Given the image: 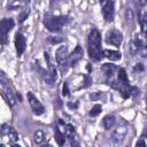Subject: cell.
<instances>
[{"label":"cell","mask_w":147,"mask_h":147,"mask_svg":"<svg viewBox=\"0 0 147 147\" xmlns=\"http://www.w3.org/2000/svg\"><path fill=\"white\" fill-rule=\"evenodd\" d=\"M88 56L94 61H100L103 57L101 49V34L96 29H92L87 38Z\"/></svg>","instance_id":"1"},{"label":"cell","mask_w":147,"mask_h":147,"mask_svg":"<svg viewBox=\"0 0 147 147\" xmlns=\"http://www.w3.org/2000/svg\"><path fill=\"white\" fill-rule=\"evenodd\" d=\"M68 22L67 16H46L44 20V24L47 28V30L52 32L60 31Z\"/></svg>","instance_id":"2"},{"label":"cell","mask_w":147,"mask_h":147,"mask_svg":"<svg viewBox=\"0 0 147 147\" xmlns=\"http://www.w3.org/2000/svg\"><path fill=\"white\" fill-rule=\"evenodd\" d=\"M55 59L59 65V69L61 72H65L69 67V55H68V49L65 46H60L56 51Z\"/></svg>","instance_id":"3"},{"label":"cell","mask_w":147,"mask_h":147,"mask_svg":"<svg viewBox=\"0 0 147 147\" xmlns=\"http://www.w3.org/2000/svg\"><path fill=\"white\" fill-rule=\"evenodd\" d=\"M14 28L13 18H3L0 21V45L7 44L8 32Z\"/></svg>","instance_id":"4"},{"label":"cell","mask_w":147,"mask_h":147,"mask_svg":"<svg viewBox=\"0 0 147 147\" xmlns=\"http://www.w3.org/2000/svg\"><path fill=\"white\" fill-rule=\"evenodd\" d=\"M127 129H129L127 124H126L124 121H122V122L117 125V127L115 129V131L113 132L111 141H113L114 144H121V142L124 140V138H125V136H126V133H127Z\"/></svg>","instance_id":"5"},{"label":"cell","mask_w":147,"mask_h":147,"mask_svg":"<svg viewBox=\"0 0 147 147\" xmlns=\"http://www.w3.org/2000/svg\"><path fill=\"white\" fill-rule=\"evenodd\" d=\"M28 101H29V103H30V106H31V109H32L33 114H36V115H41V114H44V111H45L44 106L40 103V101H39L31 92H28Z\"/></svg>","instance_id":"6"},{"label":"cell","mask_w":147,"mask_h":147,"mask_svg":"<svg viewBox=\"0 0 147 147\" xmlns=\"http://www.w3.org/2000/svg\"><path fill=\"white\" fill-rule=\"evenodd\" d=\"M122 40H123V37H122V33L114 29V30H110L108 33H107V37H106V41L110 45H114L116 47H119V45L122 44Z\"/></svg>","instance_id":"7"},{"label":"cell","mask_w":147,"mask_h":147,"mask_svg":"<svg viewBox=\"0 0 147 147\" xmlns=\"http://www.w3.org/2000/svg\"><path fill=\"white\" fill-rule=\"evenodd\" d=\"M102 16L107 22H111L114 20V2L113 0H106L102 6Z\"/></svg>","instance_id":"8"},{"label":"cell","mask_w":147,"mask_h":147,"mask_svg":"<svg viewBox=\"0 0 147 147\" xmlns=\"http://www.w3.org/2000/svg\"><path fill=\"white\" fill-rule=\"evenodd\" d=\"M0 137H8V139L10 141L17 140V133H16V131L11 126H9L8 124H2L0 126Z\"/></svg>","instance_id":"9"},{"label":"cell","mask_w":147,"mask_h":147,"mask_svg":"<svg viewBox=\"0 0 147 147\" xmlns=\"http://www.w3.org/2000/svg\"><path fill=\"white\" fill-rule=\"evenodd\" d=\"M25 46H26V40H25V37L17 32L15 34V47H16V52H17V55H22L25 51Z\"/></svg>","instance_id":"10"},{"label":"cell","mask_w":147,"mask_h":147,"mask_svg":"<svg viewBox=\"0 0 147 147\" xmlns=\"http://www.w3.org/2000/svg\"><path fill=\"white\" fill-rule=\"evenodd\" d=\"M82 57H83V48L78 45V46H76L74 52L69 55V65L70 67H75Z\"/></svg>","instance_id":"11"},{"label":"cell","mask_w":147,"mask_h":147,"mask_svg":"<svg viewBox=\"0 0 147 147\" xmlns=\"http://www.w3.org/2000/svg\"><path fill=\"white\" fill-rule=\"evenodd\" d=\"M0 86H1V88H2L3 95H5V98L7 99L8 103H9L10 106H15V103H16L15 95H14V93H13V91H11L9 84H0Z\"/></svg>","instance_id":"12"},{"label":"cell","mask_w":147,"mask_h":147,"mask_svg":"<svg viewBox=\"0 0 147 147\" xmlns=\"http://www.w3.org/2000/svg\"><path fill=\"white\" fill-rule=\"evenodd\" d=\"M102 54H103V56H106L110 61H117V60L121 59V53L119 52H116V51L105 49V51H102Z\"/></svg>","instance_id":"13"},{"label":"cell","mask_w":147,"mask_h":147,"mask_svg":"<svg viewBox=\"0 0 147 147\" xmlns=\"http://www.w3.org/2000/svg\"><path fill=\"white\" fill-rule=\"evenodd\" d=\"M115 123H116V118L114 115H107L102 121V124L106 130H110L115 125Z\"/></svg>","instance_id":"14"},{"label":"cell","mask_w":147,"mask_h":147,"mask_svg":"<svg viewBox=\"0 0 147 147\" xmlns=\"http://www.w3.org/2000/svg\"><path fill=\"white\" fill-rule=\"evenodd\" d=\"M116 69H117L116 65L110 64V63H106V64H103V65L101 67V70L103 71V74H105L107 77H111Z\"/></svg>","instance_id":"15"},{"label":"cell","mask_w":147,"mask_h":147,"mask_svg":"<svg viewBox=\"0 0 147 147\" xmlns=\"http://www.w3.org/2000/svg\"><path fill=\"white\" fill-rule=\"evenodd\" d=\"M64 125V136L65 138H68L69 140H72L75 139V127L71 125V124H63Z\"/></svg>","instance_id":"16"},{"label":"cell","mask_w":147,"mask_h":147,"mask_svg":"<svg viewBox=\"0 0 147 147\" xmlns=\"http://www.w3.org/2000/svg\"><path fill=\"white\" fill-rule=\"evenodd\" d=\"M54 137H55V141L57 142L59 146H62V145L64 144V141H65V136H64L57 127H55V130H54Z\"/></svg>","instance_id":"17"},{"label":"cell","mask_w":147,"mask_h":147,"mask_svg":"<svg viewBox=\"0 0 147 147\" xmlns=\"http://www.w3.org/2000/svg\"><path fill=\"white\" fill-rule=\"evenodd\" d=\"M45 59H46V61H47V65H48V70H49V75H51L53 78L56 79V69H55L54 64L51 62V60H49V55H48V53H46V52H45Z\"/></svg>","instance_id":"18"},{"label":"cell","mask_w":147,"mask_h":147,"mask_svg":"<svg viewBox=\"0 0 147 147\" xmlns=\"http://www.w3.org/2000/svg\"><path fill=\"white\" fill-rule=\"evenodd\" d=\"M118 80H119L122 84H124V85H129V79H127L126 71H125V69H123V68H121V69L118 70Z\"/></svg>","instance_id":"19"},{"label":"cell","mask_w":147,"mask_h":147,"mask_svg":"<svg viewBox=\"0 0 147 147\" xmlns=\"http://www.w3.org/2000/svg\"><path fill=\"white\" fill-rule=\"evenodd\" d=\"M45 140V133L41 130H37L33 134V141L34 144H41Z\"/></svg>","instance_id":"20"},{"label":"cell","mask_w":147,"mask_h":147,"mask_svg":"<svg viewBox=\"0 0 147 147\" xmlns=\"http://www.w3.org/2000/svg\"><path fill=\"white\" fill-rule=\"evenodd\" d=\"M101 110H102V107H101V105H95V106H93V108L90 110L88 115H90V116H92V117H94V116L99 115V114L101 113Z\"/></svg>","instance_id":"21"},{"label":"cell","mask_w":147,"mask_h":147,"mask_svg":"<svg viewBox=\"0 0 147 147\" xmlns=\"http://www.w3.org/2000/svg\"><path fill=\"white\" fill-rule=\"evenodd\" d=\"M29 14H30V9H29V8H24V9L21 11V14L18 15V22H20V23H22L25 18H28Z\"/></svg>","instance_id":"22"},{"label":"cell","mask_w":147,"mask_h":147,"mask_svg":"<svg viewBox=\"0 0 147 147\" xmlns=\"http://www.w3.org/2000/svg\"><path fill=\"white\" fill-rule=\"evenodd\" d=\"M0 84H10L9 78L6 76L3 71H0Z\"/></svg>","instance_id":"23"},{"label":"cell","mask_w":147,"mask_h":147,"mask_svg":"<svg viewBox=\"0 0 147 147\" xmlns=\"http://www.w3.org/2000/svg\"><path fill=\"white\" fill-rule=\"evenodd\" d=\"M62 41H63V39L60 37H49L48 38V42H51V44H60Z\"/></svg>","instance_id":"24"},{"label":"cell","mask_w":147,"mask_h":147,"mask_svg":"<svg viewBox=\"0 0 147 147\" xmlns=\"http://www.w3.org/2000/svg\"><path fill=\"white\" fill-rule=\"evenodd\" d=\"M84 79H85V84L83 85V87H88L91 84H92V78L88 76V75H84Z\"/></svg>","instance_id":"25"},{"label":"cell","mask_w":147,"mask_h":147,"mask_svg":"<svg viewBox=\"0 0 147 147\" xmlns=\"http://www.w3.org/2000/svg\"><path fill=\"white\" fill-rule=\"evenodd\" d=\"M62 94L63 96H68L69 95V88H68V84L64 83L63 86H62Z\"/></svg>","instance_id":"26"},{"label":"cell","mask_w":147,"mask_h":147,"mask_svg":"<svg viewBox=\"0 0 147 147\" xmlns=\"http://www.w3.org/2000/svg\"><path fill=\"white\" fill-rule=\"evenodd\" d=\"M100 96H101V92H96V93L91 94V99H92V100H98Z\"/></svg>","instance_id":"27"},{"label":"cell","mask_w":147,"mask_h":147,"mask_svg":"<svg viewBox=\"0 0 147 147\" xmlns=\"http://www.w3.org/2000/svg\"><path fill=\"white\" fill-rule=\"evenodd\" d=\"M134 70H138V71H144V65L141 63H138L134 68Z\"/></svg>","instance_id":"28"},{"label":"cell","mask_w":147,"mask_h":147,"mask_svg":"<svg viewBox=\"0 0 147 147\" xmlns=\"http://www.w3.org/2000/svg\"><path fill=\"white\" fill-rule=\"evenodd\" d=\"M77 106H78V103H77V102H76V103L68 102V107H69V108H71V109H76V108H77Z\"/></svg>","instance_id":"29"},{"label":"cell","mask_w":147,"mask_h":147,"mask_svg":"<svg viewBox=\"0 0 147 147\" xmlns=\"http://www.w3.org/2000/svg\"><path fill=\"white\" fill-rule=\"evenodd\" d=\"M137 146H142V147H145V146H146V144H145V141H144V138H141V139L137 142Z\"/></svg>","instance_id":"30"},{"label":"cell","mask_w":147,"mask_h":147,"mask_svg":"<svg viewBox=\"0 0 147 147\" xmlns=\"http://www.w3.org/2000/svg\"><path fill=\"white\" fill-rule=\"evenodd\" d=\"M105 1H106V0H100V2H105Z\"/></svg>","instance_id":"31"}]
</instances>
